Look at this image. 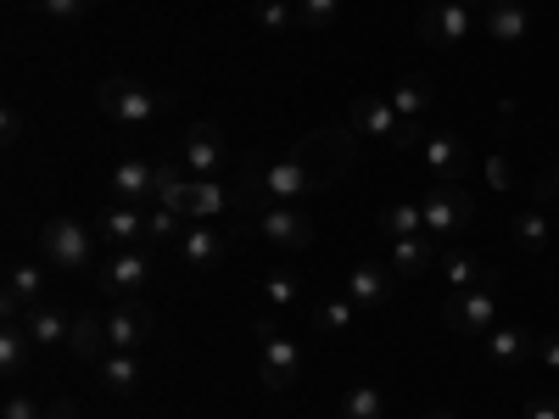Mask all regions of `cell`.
Listing matches in <instances>:
<instances>
[{"label":"cell","instance_id":"1","mask_svg":"<svg viewBox=\"0 0 559 419\" xmlns=\"http://www.w3.org/2000/svg\"><path fill=\"white\" fill-rule=\"evenodd\" d=\"M39 258L51 263V268H68V274L96 268V263H102V252H96V224H84V218H73V213L45 218V224H39Z\"/></svg>","mask_w":559,"mask_h":419},{"label":"cell","instance_id":"2","mask_svg":"<svg viewBox=\"0 0 559 419\" xmlns=\"http://www.w3.org/2000/svg\"><path fill=\"white\" fill-rule=\"evenodd\" d=\"M96 107H102L112 123H123V129H146L152 118L168 112V89H157V84H146V79H102Z\"/></svg>","mask_w":559,"mask_h":419},{"label":"cell","instance_id":"3","mask_svg":"<svg viewBox=\"0 0 559 419\" xmlns=\"http://www.w3.org/2000/svg\"><path fill=\"white\" fill-rule=\"evenodd\" d=\"M96 291L107 302H140L152 291V247H123L96 263Z\"/></svg>","mask_w":559,"mask_h":419},{"label":"cell","instance_id":"4","mask_svg":"<svg viewBox=\"0 0 559 419\" xmlns=\"http://www.w3.org/2000/svg\"><path fill=\"white\" fill-rule=\"evenodd\" d=\"M442 319H448V331H453V336L481 342L492 324H498V268L481 279V286H471V291H448Z\"/></svg>","mask_w":559,"mask_h":419},{"label":"cell","instance_id":"5","mask_svg":"<svg viewBox=\"0 0 559 419\" xmlns=\"http://www.w3.org/2000/svg\"><path fill=\"white\" fill-rule=\"evenodd\" d=\"M252 342H258V375L269 392H292L302 381V347L292 336L274 331V319H258L252 324Z\"/></svg>","mask_w":559,"mask_h":419},{"label":"cell","instance_id":"6","mask_svg":"<svg viewBox=\"0 0 559 419\" xmlns=\"http://www.w3.org/2000/svg\"><path fill=\"white\" fill-rule=\"evenodd\" d=\"M252 229L280 252V258H297L313 247V218L297 207V202H274V207H258L252 213Z\"/></svg>","mask_w":559,"mask_h":419},{"label":"cell","instance_id":"7","mask_svg":"<svg viewBox=\"0 0 559 419\" xmlns=\"http://www.w3.org/2000/svg\"><path fill=\"white\" fill-rule=\"evenodd\" d=\"M419 213H426V229H431L437 241H453V236H464V229H471L476 202H471V191H464V184H431V196L419 202Z\"/></svg>","mask_w":559,"mask_h":419},{"label":"cell","instance_id":"8","mask_svg":"<svg viewBox=\"0 0 559 419\" xmlns=\"http://www.w3.org/2000/svg\"><path fill=\"white\" fill-rule=\"evenodd\" d=\"M179 168L191 173V179H218V168H229V146H224V134L218 123H191L179 140Z\"/></svg>","mask_w":559,"mask_h":419},{"label":"cell","instance_id":"9","mask_svg":"<svg viewBox=\"0 0 559 419\" xmlns=\"http://www.w3.org/2000/svg\"><path fill=\"white\" fill-rule=\"evenodd\" d=\"M419 152H426V163H431V184H459L464 173L476 168L471 140H464V134H453V129H437V134H426V140H419Z\"/></svg>","mask_w":559,"mask_h":419},{"label":"cell","instance_id":"10","mask_svg":"<svg viewBox=\"0 0 559 419\" xmlns=\"http://www.w3.org/2000/svg\"><path fill=\"white\" fill-rule=\"evenodd\" d=\"M107 336H112V352H146L152 336H157V313L146 302H112L107 308Z\"/></svg>","mask_w":559,"mask_h":419},{"label":"cell","instance_id":"11","mask_svg":"<svg viewBox=\"0 0 559 419\" xmlns=\"http://www.w3.org/2000/svg\"><path fill=\"white\" fill-rule=\"evenodd\" d=\"M146 213H152V207L107 202V207L96 213V236H102L112 252H123V247H152V236H146Z\"/></svg>","mask_w":559,"mask_h":419},{"label":"cell","instance_id":"12","mask_svg":"<svg viewBox=\"0 0 559 419\" xmlns=\"http://www.w3.org/2000/svg\"><path fill=\"white\" fill-rule=\"evenodd\" d=\"M481 12L471 7H453V0H442V7H419V39L426 45H459L464 34H476Z\"/></svg>","mask_w":559,"mask_h":419},{"label":"cell","instance_id":"13","mask_svg":"<svg viewBox=\"0 0 559 419\" xmlns=\"http://www.w3.org/2000/svg\"><path fill=\"white\" fill-rule=\"evenodd\" d=\"M34 302H45V268L39 263H12L7 291H0V319H23Z\"/></svg>","mask_w":559,"mask_h":419},{"label":"cell","instance_id":"14","mask_svg":"<svg viewBox=\"0 0 559 419\" xmlns=\"http://www.w3.org/2000/svg\"><path fill=\"white\" fill-rule=\"evenodd\" d=\"M68 352H73L79 363H102V358L112 352V336H107V308H79V313H73Z\"/></svg>","mask_w":559,"mask_h":419},{"label":"cell","instance_id":"15","mask_svg":"<svg viewBox=\"0 0 559 419\" xmlns=\"http://www.w3.org/2000/svg\"><path fill=\"white\" fill-rule=\"evenodd\" d=\"M112 202H134V207H157V163H118L112 168Z\"/></svg>","mask_w":559,"mask_h":419},{"label":"cell","instance_id":"16","mask_svg":"<svg viewBox=\"0 0 559 419\" xmlns=\"http://www.w3.org/2000/svg\"><path fill=\"white\" fill-rule=\"evenodd\" d=\"M96 381L112 397H140V392H146V363H140V352H107L96 363Z\"/></svg>","mask_w":559,"mask_h":419},{"label":"cell","instance_id":"17","mask_svg":"<svg viewBox=\"0 0 559 419\" xmlns=\"http://www.w3.org/2000/svg\"><path fill=\"white\" fill-rule=\"evenodd\" d=\"M532 28V12H526V0H487V12H481V34L498 39V45H521Z\"/></svg>","mask_w":559,"mask_h":419},{"label":"cell","instance_id":"18","mask_svg":"<svg viewBox=\"0 0 559 419\" xmlns=\"http://www.w3.org/2000/svg\"><path fill=\"white\" fill-rule=\"evenodd\" d=\"M481 352H487L498 369H521V363L537 352V342L526 336V324H492V331L481 336Z\"/></svg>","mask_w":559,"mask_h":419},{"label":"cell","instance_id":"19","mask_svg":"<svg viewBox=\"0 0 559 419\" xmlns=\"http://www.w3.org/2000/svg\"><path fill=\"white\" fill-rule=\"evenodd\" d=\"M392 112L403 118V123H426V112L437 107V79H426V73H408V79H397L392 84Z\"/></svg>","mask_w":559,"mask_h":419},{"label":"cell","instance_id":"20","mask_svg":"<svg viewBox=\"0 0 559 419\" xmlns=\"http://www.w3.org/2000/svg\"><path fill=\"white\" fill-rule=\"evenodd\" d=\"M431 263H442V241L431 236V229H419V236H403V241H392V274H397V279L426 274Z\"/></svg>","mask_w":559,"mask_h":419},{"label":"cell","instance_id":"21","mask_svg":"<svg viewBox=\"0 0 559 419\" xmlns=\"http://www.w3.org/2000/svg\"><path fill=\"white\" fill-rule=\"evenodd\" d=\"M17 324L34 336V347H68V336H73V313H62L57 302H34Z\"/></svg>","mask_w":559,"mask_h":419},{"label":"cell","instance_id":"22","mask_svg":"<svg viewBox=\"0 0 559 419\" xmlns=\"http://www.w3.org/2000/svg\"><path fill=\"white\" fill-rule=\"evenodd\" d=\"M392 263H358L353 274H347V297L358 302V308H386L392 302Z\"/></svg>","mask_w":559,"mask_h":419},{"label":"cell","instance_id":"23","mask_svg":"<svg viewBox=\"0 0 559 419\" xmlns=\"http://www.w3.org/2000/svg\"><path fill=\"white\" fill-rule=\"evenodd\" d=\"M347 123H353L358 134H369V140H397V129H403V118L392 112L386 96H358L353 112H347Z\"/></svg>","mask_w":559,"mask_h":419},{"label":"cell","instance_id":"24","mask_svg":"<svg viewBox=\"0 0 559 419\" xmlns=\"http://www.w3.org/2000/svg\"><path fill=\"white\" fill-rule=\"evenodd\" d=\"M34 352H39V347H34V336L23 331L17 319H7V331H0V375H7V381L17 386V381L28 375V363H34Z\"/></svg>","mask_w":559,"mask_h":419},{"label":"cell","instance_id":"25","mask_svg":"<svg viewBox=\"0 0 559 419\" xmlns=\"http://www.w3.org/2000/svg\"><path fill=\"white\" fill-rule=\"evenodd\" d=\"M174 247H179V258L191 263V268H218L224 263V236H218L213 224H191Z\"/></svg>","mask_w":559,"mask_h":419},{"label":"cell","instance_id":"26","mask_svg":"<svg viewBox=\"0 0 559 419\" xmlns=\"http://www.w3.org/2000/svg\"><path fill=\"white\" fill-rule=\"evenodd\" d=\"M492 268H481V258L476 252H464V247H448L442 252V279H448V291H471V286H481Z\"/></svg>","mask_w":559,"mask_h":419},{"label":"cell","instance_id":"27","mask_svg":"<svg viewBox=\"0 0 559 419\" xmlns=\"http://www.w3.org/2000/svg\"><path fill=\"white\" fill-rule=\"evenodd\" d=\"M258 297H263L269 308H297V302H302V274L286 268V263L269 268V274L258 279Z\"/></svg>","mask_w":559,"mask_h":419},{"label":"cell","instance_id":"28","mask_svg":"<svg viewBox=\"0 0 559 419\" xmlns=\"http://www.w3.org/2000/svg\"><path fill=\"white\" fill-rule=\"evenodd\" d=\"M376 229L386 241H403V236H419V229H426V213H419V202H392V207H381Z\"/></svg>","mask_w":559,"mask_h":419},{"label":"cell","instance_id":"29","mask_svg":"<svg viewBox=\"0 0 559 419\" xmlns=\"http://www.w3.org/2000/svg\"><path fill=\"white\" fill-rule=\"evenodd\" d=\"M509 236H515L532 258H537V252H548V207H526V213H515Z\"/></svg>","mask_w":559,"mask_h":419},{"label":"cell","instance_id":"30","mask_svg":"<svg viewBox=\"0 0 559 419\" xmlns=\"http://www.w3.org/2000/svg\"><path fill=\"white\" fill-rule=\"evenodd\" d=\"M252 17L263 34H286V28H297V0H258Z\"/></svg>","mask_w":559,"mask_h":419},{"label":"cell","instance_id":"31","mask_svg":"<svg viewBox=\"0 0 559 419\" xmlns=\"http://www.w3.org/2000/svg\"><path fill=\"white\" fill-rule=\"evenodd\" d=\"M342 419H386V397L376 386H353L342 397Z\"/></svg>","mask_w":559,"mask_h":419},{"label":"cell","instance_id":"32","mask_svg":"<svg viewBox=\"0 0 559 419\" xmlns=\"http://www.w3.org/2000/svg\"><path fill=\"white\" fill-rule=\"evenodd\" d=\"M297 23L324 34V28H336L342 23V0H297Z\"/></svg>","mask_w":559,"mask_h":419},{"label":"cell","instance_id":"33","mask_svg":"<svg viewBox=\"0 0 559 419\" xmlns=\"http://www.w3.org/2000/svg\"><path fill=\"white\" fill-rule=\"evenodd\" d=\"M353 313H358V302H353V297H324V302L313 308V319H319V331H324V336L347 331V324H353Z\"/></svg>","mask_w":559,"mask_h":419},{"label":"cell","instance_id":"34","mask_svg":"<svg viewBox=\"0 0 559 419\" xmlns=\"http://www.w3.org/2000/svg\"><path fill=\"white\" fill-rule=\"evenodd\" d=\"M185 229H191V224H185L174 207H152V213H146V236H152V247H168V241H179Z\"/></svg>","mask_w":559,"mask_h":419},{"label":"cell","instance_id":"35","mask_svg":"<svg viewBox=\"0 0 559 419\" xmlns=\"http://www.w3.org/2000/svg\"><path fill=\"white\" fill-rule=\"evenodd\" d=\"M45 23H79L84 12H96V0H34Z\"/></svg>","mask_w":559,"mask_h":419},{"label":"cell","instance_id":"36","mask_svg":"<svg viewBox=\"0 0 559 419\" xmlns=\"http://www.w3.org/2000/svg\"><path fill=\"white\" fill-rule=\"evenodd\" d=\"M0 419H51V408H45L39 397H28V392H12L7 403H0Z\"/></svg>","mask_w":559,"mask_h":419},{"label":"cell","instance_id":"37","mask_svg":"<svg viewBox=\"0 0 559 419\" xmlns=\"http://www.w3.org/2000/svg\"><path fill=\"white\" fill-rule=\"evenodd\" d=\"M532 207H559V163L543 179H532Z\"/></svg>","mask_w":559,"mask_h":419},{"label":"cell","instance_id":"38","mask_svg":"<svg viewBox=\"0 0 559 419\" xmlns=\"http://www.w3.org/2000/svg\"><path fill=\"white\" fill-rule=\"evenodd\" d=\"M0 134H7V146H17V140H23V107L17 101L0 112Z\"/></svg>","mask_w":559,"mask_h":419},{"label":"cell","instance_id":"39","mask_svg":"<svg viewBox=\"0 0 559 419\" xmlns=\"http://www.w3.org/2000/svg\"><path fill=\"white\" fill-rule=\"evenodd\" d=\"M526 419H559V397H554V392H537V397L526 403Z\"/></svg>","mask_w":559,"mask_h":419},{"label":"cell","instance_id":"40","mask_svg":"<svg viewBox=\"0 0 559 419\" xmlns=\"http://www.w3.org/2000/svg\"><path fill=\"white\" fill-rule=\"evenodd\" d=\"M487 179L498 184V191H509V184H515V173H509V157H487Z\"/></svg>","mask_w":559,"mask_h":419},{"label":"cell","instance_id":"41","mask_svg":"<svg viewBox=\"0 0 559 419\" xmlns=\"http://www.w3.org/2000/svg\"><path fill=\"white\" fill-rule=\"evenodd\" d=\"M537 358H543L548 369H559V336H543V342H537Z\"/></svg>","mask_w":559,"mask_h":419},{"label":"cell","instance_id":"42","mask_svg":"<svg viewBox=\"0 0 559 419\" xmlns=\"http://www.w3.org/2000/svg\"><path fill=\"white\" fill-rule=\"evenodd\" d=\"M51 419H79V408L73 403H51Z\"/></svg>","mask_w":559,"mask_h":419},{"label":"cell","instance_id":"43","mask_svg":"<svg viewBox=\"0 0 559 419\" xmlns=\"http://www.w3.org/2000/svg\"><path fill=\"white\" fill-rule=\"evenodd\" d=\"M453 7H471V12H487V0H453Z\"/></svg>","mask_w":559,"mask_h":419},{"label":"cell","instance_id":"44","mask_svg":"<svg viewBox=\"0 0 559 419\" xmlns=\"http://www.w3.org/2000/svg\"><path fill=\"white\" fill-rule=\"evenodd\" d=\"M426 419H459V414H448V408H437V414H426Z\"/></svg>","mask_w":559,"mask_h":419},{"label":"cell","instance_id":"45","mask_svg":"<svg viewBox=\"0 0 559 419\" xmlns=\"http://www.w3.org/2000/svg\"><path fill=\"white\" fill-rule=\"evenodd\" d=\"M419 7H442V0H419Z\"/></svg>","mask_w":559,"mask_h":419},{"label":"cell","instance_id":"46","mask_svg":"<svg viewBox=\"0 0 559 419\" xmlns=\"http://www.w3.org/2000/svg\"><path fill=\"white\" fill-rule=\"evenodd\" d=\"M554 213H559V207H554Z\"/></svg>","mask_w":559,"mask_h":419}]
</instances>
